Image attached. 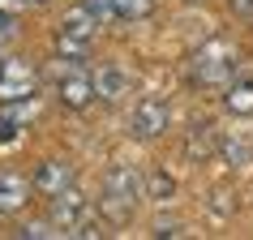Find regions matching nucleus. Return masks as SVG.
<instances>
[{"label": "nucleus", "instance_id": "obj_1", "mask_svg": "<svg viewBox=\"0 0 253 240\" xmlns=\"http://www.w3.org/2000/svg\"><path fill=\"white\" fill-rule=\"evenodd\" d=\"M142 198H146V176L137 172L133 163H112V167L103 172V185H99L94 210H99V219H103V223L125 227V223L137 214Z\"/></svg>", "mask_w": 253, "mask_h": 240}, {"label": "nucleus", "instance_id": "obj_2", "mask_svg": "<svg viewBox=\"0 0 253 240\" xmlns=\"http://www.w3.org/2000/svg\"><path fill=\"white\" fill-rule=\"evenodd\" d=\"M236 73H240V47L232 39H206L185 65V78L198 90H223Z\"/></svg>", "mask_w": 253, "mask_h": 240}, {"label": "nucleus", "instance_id": "obj_3", "mask_svg": "<svg viewBox=\"0 0 253 240\" xmlns=\"http://www.w3.org/2000/svg\"><path fill=\"white\" fill-rule=\"evenodd\" d=\"M94 35H99V13H94L86 0L69 4L60 26H56V52L65 60H86L94 47Z\"/></svg>", "mask_w": 253, "mask_h": 240}, {"label": "nucleus", "instance_id": "obj_4", "mask_svg": "<svg viewBox=\"0 0 253 240\" xmlns=\"http://www.w3.org/2000/svg\"><path fill=\"white\" fill-rule=\"evenodd\" d=\"M94 201L86 198V193H78V185L73 189H65L60 198H52L47 201V219H52L65 236H86V240H94V236H103L99 232V223H94Z\"/></svg>", "mask_w": 253, "mask_h": 240}, {"label": "nucleus", "instance_id": "obj_5", "mask_svg": "<svg viewBox=\"0 0 253 240\" xmlns=\"http://www.w3.org/2000/svg\"><path fill=\"white\" fill-rule=\"evenodd\" d=\"M39 69L26 56H0V103H22L39 99Z\"/></svg>", "mask_w": 253, "mask_h": 240}, {"label": "nucleus", "instance_id": "obj_6", "mask_svg": "<svg viewBox=\"0 0 253 240\" xmlns=\"http://www.w3.org/2000/svg\"><path fill=\"white\" fill-rule=\"evenodd\" d=\"M168 129H172V107H168V99H159V94L137 99V107L129 112V137L133 142H159Z\"/></svg>", "mask_w": 253, "mask_h": 240}, {"label": "nucleus", "instance_id": "obj_7", "mask_svg": "<svg viewBox=\"0 0 253 240\" xmlns=\"http://www.w3.org/2000/svg\"><path fill=\"white\" fill-rule=\"evenodd\" d=\"M56 99H60V107H69V112H86V107L94 103V78L82 69V60H73V65L56 78Z\"/></svg>", "mask_w": 253, "mask_h": 240}, {"label": "nucleus", "instance_id": "obj_8", "mask_svg": "<svg viewBox=\"0 0 253 240\" xmlns=\"http://www.w3.org/2000/svg\"><path fill=\"white\" fill-rule=\"evenodd\" d=\"M30 185H35V193L39 198H60L65 189H73L78 185V167L69 159H43L39 167H35V176H30Z\"/></svg>", "mask_w": 253, "mask_h": 240}, {"label": "nucleus", "instance_id": "obj_9", "mask_svg": "<svg viewBox=\"0 0 253 240\" xmlns=\"http://www.w3.org/2000/svg\"><path fill=\"white\" fill-rule=\"evenodd\" d=\"M90 78H94V99H99V103H120L125 94L133 90L129 69H120V65H103L99 73H90Z\"/></svg>", "mask_w": 253, "mask_h": 240}, {"label": "nucleus", "instance_id": "obj_10", "mask_svg": "<svg viewBox=\"0 0 253 240\" xmlns=\"http://www.w3.org/2000/svg\"><path fill=\"white\" fill-rule=\"evenodd\" d=\"M30 198H35V185L22 172H0V214H22Z\"/></svg>", "mask_w": 253, "mask_h": 240}, {"label": "nucleus", "instance_id": "obj_11", "mask_svg": "<svg viewBox=\"0 0 253 240\" xmlns=\"http://www.w3.org/2000/svg\"><path fill=\"white\" fill-rule=\"evenodd\" d=\"M35 112V99H22V103H0V146H13L22 137V124Z\"/></svg>", "mask_w": 253, "mask_h": 240}, {"label": "nucleus", "instance_id": "obj_12", "mask_svg": "<svg viewBox=\"0 0 253 240\" xmlns=\"http://www.w3.org/2000/svg\"><path fill=\"white\" fill-rule=\"evenodd\" d=\"M223 107L232 116H253V78H232L223 86Z\"/></svg>", "mask_w": 253, "mask_h": 240}, {"label": "nucleus", "instance_id": "obj_13", "mask_svg": "<svg viewBox=\"0 0 253 240\" xmlns=\"http://www.w3.org/2000/svg\"><path fill=\"white\" fill-rule=\"evenodd\" d=\"M219 150V129L214 124H193V133H189V146H185V155L193 163H206Z\"/></svg>", "mask_w": 253, "mask_h": 240}, {"label": "nucleus", "instance_id": "obj_14", "mask_svg": "<svg viewBox=\"0 0 253 240\" xmlns=\"http://www.w3.org/2000/svg\"><path fill=\"white\" fill-rule=\"evenodd\" d=\"M107 4H112V17L116 22H146L159 0H107Z\"/></svg>", "mask_w": 253, "mask_h": 240}, {"label": "nucleus", "instance_id": "obj_15", "mask_svg": "<svg viewBox=\"0 0 253 240\" xmlns=\"http://www.w3.org/2000/svg\"><path fill=\"white\" fill-rule=\"evenodd\" d=\"M17 236H22V240H56V236H65V232H60L52 219H39V223H22V227H17Z\"/></svg>", "mask_w": 253, "mask_h": 240}, {"label": "nucleus", "instance_id": "obj_16", "mask_svg": "<svg viewBox=\"0 0 253 240\" xmlns=\"http://www.w3.org/2000/svg\"><path fill=\"white\" fill-rule=\"evenodd\" d=\"M172 193H176V185H172V180H168V176H163V172H155V176H150V180H146V198L163 201V198H172Z\"/></svg>", "mask_w": 253, "mask_h": 240}, {"label": "nucleus", "instance_id": "obj_17", "mask_svg": "<svg viewBox=\"0 0 253 240\" xmlns=\"http://www.w3.org/2000/svg\"><path fill=\"white\" fill-rule=\"evenodd\" d=\"M17 35V17L13 13H4V9H0V43H9Z\"/></svg>", "mask_w": 253, "mask_h": 240}, {"label": "nucleus", "instance_id": "obj_18", "mask_svg": "<svg viewBox=\"0 0 253 240\" xmlns=\"http://www.w3.org/2000/svg\"><path fill=\"white\" fill-rule=\"evenodd\" d=\"M227 9H232V17H240V22H253V0H227Z\"/></svg>", "mask_w": 253, "mask_h": 240}, {"label": "nucleus", "instance_id": "obj_19", "mask_svg": "<svg viewBox=\"0 0 253 240\" xmlns=\"http://www.w3.org/2000/svg\"><path fill=\"white\" fill-rule=\"evenodd\" d=\"M155 236H159V240H168V236H189V227H159Z\"/></svg>", "mask_w": 253, "mask_h": 240}, {"label": "nucleus", "instance_id": "obj_20", "mask_svg": "<svg viewBox=\"0 0 253 240\" xmlns=\"http://www.w3.org/2000/svg\"><path fill=\"white\" fill-rule=\"evenodd\" d=\"M17 4H26V0H0V9H4V13H17Z\"/></svg>", "mask_w": 253, "mask_h": 240}, {"label": "nucleus", "instance_id": "obj_21", "mask_svg": "<svg viewBox=\"0 0 253 240\" xmlns=\"http://www.w3.org/2000/svg\"><path fill=\"white\" fill-rule=\"evenodd\" d=\"M26 4H35V9H43V4H52V0H26Z\"/></svg>", "mask_w": 253, "mask_h": 240}]
</instances>
